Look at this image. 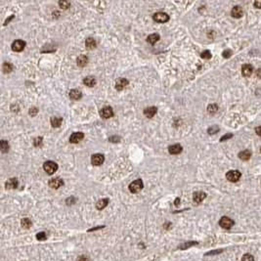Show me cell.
Wrapping results in <instances>:
<instances>
[{
	"instance_id": "cell-45",
	"label": "cell",
	"mask_w": 261,
	"mask_h": 261,
	"mask_svg": "<svg viewBox=\"0 0 261 261\" xmlns=\"http://www.w3.org/2000/svg\"><path fill=\"white\" fill-rule=\"evenodd\" d=\"M179 201H180L179 198H177V200L175 201V204H176V206H178V204H179V203H178V202H179Z\"/></svg>"
},
{
	"instance_id": "cell-46",
	"label": "cell",
	"mask_w": 261,
	"mask_h": 261,
	"mask_svg": "<svg viewBox=\"0 0 261 261\" xmlns=\"http://www.w3.org/2000/svg\"><path fill=\"white\" fill-rule=\"evenodd\" d=\"M260 151H261V150H260Z\"/></svg>"
},
{
	"instance_id": "cell-31",
	"label": "cell",
	"mask_w": 261,
	"mask_h": 261,
	"mask_svg": "<svg viewBox=\"0 0 261 261\" xmlns=\"http://www.w3.org/2000/svg\"><path fill=\"white\" fill-rule=\"evenodd\" d=\"M241 261H254V258L251 254H245L241 258Z\"/></svg>"
},
{
	"instance_id": "cell-39",
	"label": "cell",
	"mask_w": 261,
	"mask_h": 261,
	"mask_svg": "<svg viewBox=\"0 0 261 261\" xmlns=\"http://www.w3.org/2000/svg\"><path fill=\"white\" fill-rule=\"evenodd\" d=\"M232 137H233L232 134H226V135H224V136H223V137L220 139V141H221V142H224L225 140H227V139H229V138H232Z\"/></svg>"
},
{
	"instance_id": "cell-9",
	"label": "cell",
	"mask_w": 261,
	"mask_h": 261,
	"mask_svg": "<svg viewBox=\"0 0 261 261\" xmlns=\"http://www.w3.org/2000/svg\"><path fill=\"white\" fill-rule=\"evenodd\" d=\"M100 115L103 119H110L114 115V111L111 107H105L100 111Z\"/></svg>"
},
{
	"instance_id": "cell-4",
	"label": "cell",
	"mask_w": 261,
	"mask_h": 261,
	"mask_svg": "<svg viewBox=\"0 0 261 261\" xmlns=\"http://www.w3.org/2000/svg\"><path fill=\"white\" fill-rule=\"evenodd\" d=\"M154 21H156L158 23H166L169 21V16L163 12H159V13L154 14L153 16Z\"/></svg>"
},
{
	"instance_id": "cell-18",
	"label": "cell",
	"mask_w": 261,
	"mask_h": 261,
	"mask_svg": "<svg viewBox=\"0 0 261 261\" xmlns=\"http://www.w3.org/2000/svg\"><path fill=\"white\" fill-rule=\"evenodd\" d=\"M5 187H6V189H9V190H11V189H16V188L18 187V180H17L16 178H11V179H9L8 181L6 182Z\"/></svg>"
},
{
	"instance_id": "cell-32",
	"label": "cell",
	"mask_w": 261,
	"mask_h": 261,
	"mask_svg": "<svg viewBox=\"0 0 261 261\" xmlns=\"http://www.w3.org/2000/svg\"><path fill=\"white\" fill-rule=\"evenodd\" d=\"M36 237H37V240H39V241H44L46 240V234L44 232H41V233H38L36 235Z\"/></svg>"
},
{
	"instance_id": "cell-2",
	"label": "cell",
	"mask_w": 261,
	"mask_h": 261,
	"mask_svg": "<svg viewBox=\"0 0 261 261\" xmlns=\"http://www.w3.org/2000/svg\"><path fill=\"white\" fill-rule=\"evenodd\" d=\"M143 187H144V184H143L142 180L141 179H137V180H135V181H133L131 184L129 185V191L135 194V193L140 192L143 189Z\"/></svg>"
},
{
	"instance_id": "cell-15",
	"label": "cell",
	"mask_w": 261,
	"mask_h": 261,
	"mask_svg": "<svg viewBox=\"0 0 261 261\" xmlns=\"http://www.w3.org/2000/svg\"><path fill=\"white\" fill-rule=\"evenodd\" d=\"M231 14L234 18H241V16H243L244 14V11H243V8L241 7V6H235V7L232 9V12H231Z\"/></svg>"
},
{
	"instance_id": "cell-26",
	"label": "cell",
	"mask_w": 261,
	"mask_h": 261,
	"mask_svg": "<svg viewBox=\"0 0 261 261\" xmlns=\"http://www.w3.org/2000/svg\"><path fill=\"white\" fill-rule=\"evenodd\" d=\"M2 70L5 73H9L13 71V66H12L10 63H7V62H5L2 66Z\"/></svg>"
},
{
	"instance_id": "cell-44",
	"label": "cell",
	"mask_w": 261,
	"mask_h": 261,
	"mask_svg": "<svg viewBox=\"0 0 261 261\" xmlns=\"http://www.w3.org/2000/svg\"><path fill=\"white\" fill-rule=\"evenodd\" d=\"M256 76H257V77L261 78V69H259V70L256 71Z\"/></svg>"
},
{
	"instance_id": "cell-37",
	"label": "cell",
	"mask_w": 261,
	"mask_h": 261,
	"mask_svg": "<svg viewBox=\"0 0 261 261\" xmlns=\"http://www.w3.org/2000/svg\"><path fill=\"white\" fill-rule=\"evenodd\" d=\"M37 113H38V110H37L35 107L30 108V110H29V115H32V116H34Z\"/></svg>"
},
{
	"instance_id": "cell-42",
	"label": "cell",
	"mask_w": 261,
	"mask_h": 261,
	"mask_svg": "<svg viewBox=\"0 0 261 261\" xmlns=\"http://www.w3.org/2000/svg\"><path fill=\"white\" fill-rule=\"evenodd\" d=\"M255 132H256V134H257L258 136H260V137H261V126H259V127H256V129H255Z\"/></svg>"
},
{
	"instance_id": "cell-12",
	"label": "cell",
	"mask_w": 261,
	"mask_h": 261,
	"mask_svg": "<svg viewBox=\"0 0 261 261\" xmlns=\"http://www.w3.org/2000/svg\"><path fill=\"white\" fill-rule=\"evenodd\" d=\"M252 72H253V67H252L251 65L246 64V65H244L243 67H241V74H243V76H246V77L250 76L251 74H252Z\"/></svg>"
},
{
	"instance_id": "cell-14",
	"label": "cell",
	"mask_w": 261,
	"mask_h": 261,
	"mask_svg": "<svg viewBox=\"0 0 261 261\" xmlns=\"http://www.w3.org/2000/svg\"><path fill=\"white\" fill-rule=\"evenodd\" d=\"M182 146L181 145H179V144H175V145H172V146H169L168 148V152L170 154H178L182 152Z\"/></svg>"
},
{
	"instance_id": "cell-41",
	"label": "cell",
	"mask_w": 261,
	"mask_h": 261,
	"mask_svg": "<svg viewBox=\"0 0 261 261\" xmlns=\"http://www.w3.org/2000/svg\"><path fill=\"white\" fill-rule=\"evenodd\" d=\"M254 6H255L256 8H259V9H261V1H255L254 2Z\"/></svg>"
},
{
	"instance_id": "cell-23",
	"label": "cell",
	"mask_w": 261,
	"mask_h": 261,
	"mask_svg": "<svg viewBox=\"0 0 261 261\" xmlns=\"http://www.w3.org/2000/svg\"><path fill=\"white\" fill-rule=\"evenodd\" d=\"M108 203H109V198H102V200H100L96 203V207H97V209L101 210L107 207Z\"/></svg>"
},
{
	"instance_id": "cell-16",
	"label": "cell",
	"mask_w": 261,
	"mask_h": 261,
	"mask_svg": "<svg viewBox=\"0 0 261 261\" xmlns=\"http://www.w3.org/2000/svg\"><path fill=\"white\" fill-rule=\"evenodd\" d=\"M157 111H158V109L156 107H149L144 110V115L147 117H149V119H151V117H153L157 114Z\"/></svg>"
},
{
	"instance_id": "cell-22",
	"label": "cell",
	"mask_w": 261,
	"mask_h": 261,
	"mask_svg": "<svg viewBox=\"0 0 261 261\" xmlns=\"http://www.w3.org/2000/svg\"><path fill=\"white\" fill-rule=\"evenodd\" d=\"M76 62H77V66L85 67L87 65V63H88V58H87V56H85V55H80L77 58Z\"/></svg>"
},
{
	"instance_id": "cell-5",
	"label": "cell",
	"mask_w": 261,
	"mask_h": 261,
	"mask_svg": "<svg viewBox=\"0 0 261 261\" xmlns=\"http://www.w3.org/2000/svg\"><path fill=\"white\" fill-rule=\"evenodd\" d=\"M219 225H220L222 228H224V229H230V228L233 227L234 221H233L231 218H229V217L224 216V217H222V218L220 219Z\"/></svg>"
},
{
	"instance_id": "cell-38",
	"label": "cell",
	"mask_w": 261,
	"mask_h": 261,
	"mask_svg": "<svg viewBox=\"0 0 261 261\" xmlns=\"http://www.w3.org/2000/svg\"><path fill=\"white\" fill-rule=\"evenodd\" d=\"M222 55H223V57H224V58H229V57H231L232 51L231 50H225L224 52L222 53Z\"/></svg>"
},
{
	"instance_id": "cell-1",
	"label": "cell",
	"mask_w": 261,
	"mask_h": 261,
	"mask_svg": "<svg viewBox=\"0 0 261 261\" xmlns=\"http://www.w3.org/2000/svg\"><path fill=\"white\" fill-rule=\"evenodd\" d=\"M43 169L45 170V172H47L48 174H53L55 173L56 171H57L58 169V164L54 163V161L52 160H48V161H45L44 164H43Z\"/></svg>"
},
{
	"instance_id": "cell-8",
	"label": "cell",
	"mask_w": 261,
	"mask_h": 261,
	"mask_svg": "<svg viewBox=\"0 0 261 261\" xmlns=\"http://www.w3.org/2000/svg\"><path fill=\"white\" fill-rule=\"evenodd\" d=\"M63 185H64V181L59 177L52 178L50 181H49V186H50L52 189H59Z\"/></svg>"
},
{
	"instance_id": "cell-10",
	"label": "cell",
	"mask_w": 261,
	"mask_h": 261,
	"mask_svg": "<svg viewBox=\"0 0 261 261\" xmlns=\"http://www.w3.org/2000/svg\"><path fill=\"white\" fill-rule=\"evenodd\" d=\"M127 85H128V80L126 78L120 77V78L117 79V81L115 82V89L119 90V91H121L125 88Z\"/></svg>"
},
{
	"instance_id": "cell-19",
	"label": "cell",
	"mask_w": 261,
	"mask_h": 261,
	"mask_svg": "<svg viewBox=\"0 0 261 261\" xmlns=\"http://www.w3.org/2000/svg\"><path fill=\"white\" fill-rule=\"evenodd\" d=\"M82 97V93L81 91H79L77 89H72L70 92V98L72 99V100H79L80 98Z\"/></svg>"
},
{
	"instance_id": "cell-29",
	"label": "cell",
	"mask_w": 261,
	"mask_h": 261,
	"mask_svg": "<svg viewBox=\"0 0 261 261\" xmlns=\"http://www.w3.org/2000/svg\"><path fill=\"white\" fill-rule=\"evenodd\" d=\"M32 221H30L28 218H24L23 220H22V226L24 227V228H26V229H28L30 226H32Z\"/></svg>"
},
{
	"instance_id": "cell-7",
	"label": "cell",
	"mask_w": 261,
	"mask_h": 261,
	"mask_svg": "<svg viewBox=\"0 0 261 261\" xmlns=\"http://www.w3.org/2000/svg\"><path fill=\"white\" fill-rule=\"evenodd\" d=\"M26 47V42L23 40H16L12 44V50L15 52H21Z\"/></svg>"
},
{
	"instance_id": "cell-27",
	"label": "cell",
	"mask_w": 261,
	"mask_h": 261,
	"mask_svg": "<svg viewBox=\"0 0 261 261\" xmlns=\"http://www.w3.org/2000/svg\"><path fill=\"white\" fill-rule=\"evenodd\" d=\"M0 146H1V151L2 153H7L9 151V144H8V142L6 141V140H2L1 143H0Z\"/></svg>"
},
{
	"instance_id": "cell-36",
	"label": "cell",
	"mask_w": 261,
	"mask_h": 261,
	"mask_svg": "<svg viewBox=\"0 0 261 261\" xmlns=\"http://www.w3.org/2000/svg\"><path fill=\"white\" fill-rule=\"evenodd\" d=\"M193 245H197V243H195V241H191V243L184 244V246H180V248H181V250H185V248H187V247H189V246H191Z\"/></svg>"
},
{
	"instance_id": "cell-43",
	"label": "cell",
	"mask_w": 261,
	"mask_h": 261,
	"mask_svg": "<svg viewBox=\"0 0 261 261\" xmlns=\"http://www.w3.org/2000/svg\"><path fill=\"white\" fill-rule=\"evenodd\" d=\"M78 261H89V260H88V258L85 257V256H80L78 258Z\"/></svg>"
},
{
	"instance_id": "cell-3",
	"label": "cell",
	"mask_w": 261,
	"mask_h": 261,
	"mask_svg": "<svg viewBox=\"0 0 261 261\" xmlns=\"http://www.w3.org/2000/svg\"><path fill=\"white\" fill-rule=\"evenodd\" d=\"M241 176V174L238 170H230L226 174V178H227V180H229L230 182H237V181H239Z\"/></svg>"
},
{
	"instance_id": "cell-25",
	"label": "cell",
	"mask_w": 261,
	"mask_h": 261,
	"mask_svg": "<svg viewBox=\"0 0 261 261\" xmlns=\"http://www.w3.org/2000/svg\"><path fill=\"white\" fill-rule=\"evenodd\" d=\"M159 40V34H158V33L150 34L147 37V41L150 43V44H154V43Z\"/></svg>"
},
{
	"instance_id": "cell-28",
	"label": "cell",
	"mask_w": 261,
	"mask_h": 261,
	"mask_svg": "<svg viewBox=\"0 0 261 261\" xmlns=\"http://www.w3.org/2000/svg\"><path fill=\"white\" fill-rule=\"evenodd\" d=\"M217 111H218V107H217V105H215V104L209 105L208 108H207V111H208L209 114H211V115L215 114Z\"/></svg>"
},
{
	"instance_id": "cell-11",
	"label": "cell",
	"mask_w": 261,
	"mask_h": 261,
	"mask_svg": "<svg viewBox=\"0 0 261 261\" xmlns=\"http://www.w3.org/2000/svg\"><path fill=\"white\" fill-rule=\"evenodd\" d=\"M84 138V134L82 132H74L71 135L70 137V142L72 144H76L79 141H81Z\"/></svg>"
},
{
	"instance_id": "cell-40",
	"label": "cell",
	"mask_w": 261,
	"mask_h": 261,
	"mask_svg": "<svg viewBox=\"0 0 261 261\" xmlns=\"http://www.w3.org/2000/svg\"><path fill=\"white\" fill-rule=\"evenodd\" d=\"M111 142H119V140H120V137H116V136H115V137H111L110 139H109Z\"/></svg>"
},
{
	"instance_id": "cell-30",
	"label": "cell",
	"mask_w": 261,
	"mask_h": 261,
	"mask_svg": "<svg viewBox=\"0 0 261 261\" xmlns=\"http://www.w3.org/2000/svg\"><path fill=\"white\" fill-rule=\"evenodd\" d=\"M59 6L62 8V9H67V8H70V6H71V3L69 1H60L59 2Z\"/></svg>"
},
{
	"instance_id": "cell-33",
	"label": "cell",
	"mask_w": 261,
	"mask_h": 261,
	"mask_svg": "<svg viewBox=\"0 0 261 261\" xmlns=\"http://www.w3.org/2000/svg\"><path fill=\"white\" fill-rule=\"evenodd\" d=\"M218 131H219V127L216 126V125H214L213 127H210L208 129V133L209 134H215L216 132H218Z\"/></svg>"
},
{
	"instance_id": "cell-21",
	"label": "cell",
	"mask_w": 261,
	"mask_h": 261,
	"mask_svg": "<svg viewBox=\"0 0 261 261\" xmlns=\"http://www.w3.org/2000/svg\"><path fill=\"white\" fill-rule=\"evenodd\" d=\"M83 83L88 86V87H93L94 85H96L97 81H96V78L93 77V76H87L83 79Z\"/></svg>"
},
{
	"instance_id": "cell-13",
	"label": "cell",
	"mask_w": 261,
	"mask_h": 261,
	"mask_svg": "<svg viewBox=\"0 0 261 261\" xmlns=\"http://www.w3.org/2000/svg\"><path fill=\"white\" fill-rule=\"evenodd\" d=\"M207 195H206V193H203V192H196L194 196H193V200H194V202L196 203H201L204 198H206Z\"/></svg>"
},
{
	"instance_id": "cell-34",
	"label": "cell",
	"mask_w": 261,
	"mask_h": 261,
	"mask_svg": "<svg viewBox=\"0 0 261 261\" xmlns=\"http://www.w3.org/2000/svg\"><path fill=\"white\" fill-rule=\"evenodd\" d=\"M202 58L203 59H210L211 58V53L208 50H206L202 53Z\"/></svg>"
},
{
	"instance_id": "cell-35",
	"label": "cell",
	"mask_w": 261,
	"mask_h": 261,
	"mask_svg": "<svg viewBox=\"0 0 261 261\" xmlns=\"http://www.w3.org/2000/svg\"><path fill=\"white\" fill-rule=\"evenodd\" d=\"M42 145V138L39 137V138H36L34 140V146L35 147H40Z\"/></svg>"
},
{
	"instance_id": "cell-20",
	"label": "cell",
	"mask_w": 261,
	"mask_h": 261,
	"mask_svg": "<svg viewBox=\"0 0 261 261\" xmlns=\"http://www.w3.org/2000/svg\"><path fill=\"white\" fill-rule=\"evenodd\" d=\"M50 121L53 127H60L62 122H63V119L61 116H52Z\"/></svg>"
},
{
	"instance_id": "cell-6",
	"label": "cell",
	"mask_w": 261,
	"mask_h": 261,
	"mask_svg": "<svg viewBox=\"0 0 261 261\" xmlns=\"http://www.w3.org/2000/svg\"><path fill=\"white\" fill-rule=\"evenodd\" d=\"M104 160H105V158L102 154H93L91 158V163L95 166L101 165L104 163Z\"/></svg>"
},
{
	"instance_id": "cell-24",
	"label": "cell",
	"mask_w": 261,
	"mask_h": 261,
	"mask_svg": "<svg viewBox=\"0 0 261 261\" xmlns=\"http://www.w3.org/2000/svg\"><path fill=\"white\" fill-rule=\"evenodd\" d=\"M251 157V153L250 151H248V150H245L243 152H241L239 154V158L241 159V160H248L250 159Z\"/></svg>"
},
{
	"instance_id": "cell-17",
	"label": "cell",
	"mask_w": 261,
	"mask_h": 261,
	"mask_svg": "<svg viewBox=\"0 0 261 261\" xmlns=\"http://www.w3.org/2000/svg\"><path fill=\"white\" fill-rule=\"evenodd\" d=\"M96 40L94 38H92V37H88L86 40H85V47L88 49V50H92V49L96 48Z\"/></svg>"
}]
</instances>
